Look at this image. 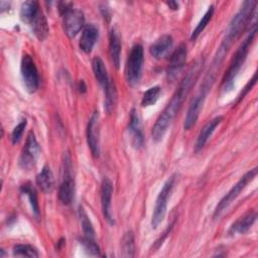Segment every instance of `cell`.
Returning <instances> with one entry per match:
<instances>
[{
	"mask_svg": "<svg viewBox=\"0 0 258 258\" xmlns=\"http://www.w3.org/2000/svg\"><path fill=\"white\" fill-rule=\"evenodd\" d=\"M203 64H204V60L200 59V60H197L191 66V68L188 70L186 75L181 80V82H180L177 90L173 94L170 102L166 105L164 110L161 112V114L157 118L154 126L152 127V131H151L152 139L155 142H158L163 138L164 134L167 131V128L171 124L172 120L174 119L177 112L179 111L183 101L185 100V98L189 94L192 86L197 82V80L201 74V71L203 69Z\"/></svg>",
	"mask_w": 258,
	"mask_h": 258,
	"instance_id": "6da1fadb",
	"label": "cell"
},
{
	"mask_svg": "<svg viewBox=\"0 0 258 258\" xmlns=\"http://www.w3.org/2000/svg\"><path fill=\"white\" fill-rule=\"evenodd\" d=\"M257 32V27L256 25L253 27V29L250 31L249 35L244 39V41L241 43L239 48L237 49L234 57L232 58L230 66L222 80V90L225 93L230 92L234 85H235V80L247 57V54L249 52V48L254 40V37Z\"/></svg>",
	"mask_w": 258,
	"mask_h": 258,
	"instance_id": "7a4b0ae2",
	"label": "cell"
},
{
	"mask_svg": "<svg viewBox=\"0 0 258 258\" xmlns=\"http://www.w3.org/2000/svg\"><path fill=\"white\" fill-rule=\"evenodd\" d=\"M144 61L143 47L141 44H135L131 48L128 55L125 70V78L130 86H135L139 83L142 75V67Z\"/></svg>",
	"mask_w": 258,
	"mask_h": 258,
	"instance_id": "3957f363",
	"label": "cell"
},
{
	"mask_svg": "<svg viewBox=\"0 0 258 258\" xmlns=\"http://www.w3.org/2000/svg\"><path fill=\"white\" fill-rule=\"evenodd\" d=\"M75 196V180L73 176V165L70 154L63 155L62 179L58 187V199L63 205H70Z\"/></svg>",
	"mask_w": 258,
	"mask_h": 258,
	"instance_id": "277c9868",
	"label": "cell"
},
{
	"mask_svg": "<svg viewBox=\"0 0 258 258\" xmlns=\"http://www.w3.org/2000/svg\"><path fill=\"white\" fill-rule=\"evenodd\" d=\"M257 175V167H254L253 169L247 171L236 183L235 185L228 191V194L219 202L217 205L215 212H214V219H218L225 210L236 200V198L240 195V192L246 187V185L254 179V177Z\"/></svg>",
	"mask_w": 258,
	"mask_h": 258,
	"instance_id": "5b68a950",
	"label": "cell"
},
{
	"mask_svg": "<svg viewBox=\"0 0 258 258\" xmlns=\"http://www.w3.org/2000/svg\"><path fill=\"white\" fill-rule=\"evenodd\" d=\"M174 180H175V175H171L165 181V183L163 184L161 190L159 191L156 198V202H155V206H154L152 218H151V227L153 229H156L164 219V216L166 214L167 201L173 188Z\"/></svg>",
	"mask_w": 258,
	"mask_h": 258,
	"instance_id": "8992f818",
	"label": "cell"
},
{
	"mask_svg": "<svg viewBox=\"0 0 258 258\" xmlns=\"http://www.w3.org/2000/svg\"><path fill=\"white\" fill-rule=\"evenodd\" d=\"M21 76L26 90L29 93H34L39 86V76L35 62L28 54H24L20 66Z\"/></svg>",
	"mask_w": 258,
	"mask_h": 258,
	"instance_id": "52a82bcc",
	"label": "cell"
},
{
	"mask_svg": "<svg viewBox=\"0 0 258 258\" xmlns=\"http://www.w3.org/2000/svg\"><path fill=\"white\" fill-rule=\"evenodd\" d=\"M62 16V26L66 34L70 38H74L82 29L85 23V16L82 10L76 8H70Z\"/></svg>",
	"mask_w": 258,
	"mask_h": 258,
	"instance_id": "ba28073f",
	"label": "cell"
},
{
	"mask_svg": "<svg viewBox=\"0 0 258 258\" xmlns=\"http://www.w3.org/2000/svg\"><path fill=\"white\" fill-rule=\"evenodd\" d=\"M39 151L40 148L36 141L35 135L33 131H30L28 133L25 146L19 158V165L23 169H30L31 167H33L36 162V158L39 154Z\"/></svg>",
	"mask_w": 258,
	"mask_h": 258,
	"instance_id": "9c48e42d",
	"label": "cell"
},
{
	"mask_svg": "<svg viewBox=\"0 0 258 258\" xmlns=\"http://www.w3.org/2000/svg\"><path fill=\"white\" fill-rule=\"evenodd\" d=\"M187 49L184 43H180L171 54L169 66L167 68V78L170 82L175 80L178 74L182 71L186 61Z\"/></svg>",
	"mask_w": 258,
	"mask_h": 258,
	"instance_id": "30bf717a",
	"label": "cell"
},
{
	"mask_svg": "<svg viewBox=\"0 0 258 258\" xmlns=\"http://www.w3.org/2000/svg\"><path fill=\"white\" fill-rule=\"evenodd\" d=\"M87 142L92 155L96 158L100 155V139H99V113L95 111L87 126Z\"/></svg>",
	"mask_w": 258,
	"mask_h": 258,
	"instance_id": "8fae6325",
	"label": "cell"
},
{
	"mask_svg": "<svg viewBox=\"0 0 258 258\" xmlns=\"http://www.w3.org/2000/svg\"><path fill=\"white\" fill-rule=\"evenodd\" d=\"M206 98H207V94L198 91L197 95L191 100L186 112V116L184 118V122H183V128L185 130H189L191 127L196 125Z\"/></svg>",
	"mask_w": 258,
	"mask_h": 258,
	"instance_id": "7c38bea8",
	"label": "cell"
},
{
	"mask_svg": "<svg viewBox=\"0 0 258 258\" xmlns=\"http://www.w3.org/2000/svg\"><path fill=\"white\" fill-rule=\"evenodd\" d=\"M112 194H113V183L108 177H105L101 185V205H102L103 215L110 225L114 224V219L112 217V212H111Z\"/></svg>",
	"mask_w": 258,
	"mask_h": 258,
	"instance_id": "4fadbf2b",
	"label": "cell"
},
{
	"mask_svg": "<svg viewBox=\"0 0 258 258\" xmlns=\"http://www.w3.org/2000/svg\"><path fill=\"white\" fill-rule=\"evenodd\" d=\"M128 132L131 137V143L134 148L139 149L143 146L144 138L143 133L141 129V123L139 120V117L135 111V109L131 110L130 113V121L128 125Z\"/></svg>",
	"mask_w": 258,
	"mask_h": 258,
	"instance_id": "5bb4252c",
	"label": "cell"
},
{
	"mask_svg": "<svg viewBox=\"0 0 258 258\" xmlns=\"http://www.w3.org/2000/svg\"><path fill=\"white\" fill-rule=\"evenodd\" d=\"M99 37V28L94 23L87 24L82 32L81 38H80V48L86 52L89 53L92 51L97 39Z\"/></svg>",
	"mask_w": 258,
	"mask_h": 258,
	"instance_id": "9a60e30c",
	"label": "cell"
},
{
	"mask_svg": "<svg viewBox=\"0 0 258 258\" xmlns=\"http://www.w3.org/2000/svg\"><path fill=\"white\" fill-rule=\"evenodd\" d=\"M223 121V117L222 116H218L215 117L214 119H212L211 121H209L201 130L197 142H196V146H195V150L196 152H200L204 146L206 145L207 141L209 140V138L211 137V135L213 134V132L215 131V129L221 124V122Z\"/></svg>",
	"mask_w": 258,
	"mask_h": 258,
	"instance_id": "2e32d148",
	"label": "cell"
},
{
	"mask_svg": "<svg viewBox=\"0 0 258 258\" xmlns=\"http://www.w3.org/2000/svg\"><path fill=\"white\" fill-rule=\"evenodd\" d=\"M92 68H93V72H94L96 80L101 85V87L103 88L104 92L107 91L111 87V85L113 83L110 82L108 74H107L106 67H105L103 60L99 56H96V57L93 58V60H92Z\"/></svg>",
	"mask_w": 258,
	"mask_h": 258,
	"instance_id": "e0dca14e",
	"label": "cell"
},
{
	"mask_svg": "<svg viewBox=\"0 0 258 258\" xmlns=\"http://www.w3.org/2000/svg\"><path fill=\"white\" fill-rule=\"evenodd\" d=\"M120 54H121V41L118 31L112 28L109 34V55L112 63L116 69L120 66Z\"/></svg>",
	"mask_w": 258,
	"mask_h": 258,
	"instance_id": "ac0fdd59",
	"label": "cell"
},
{
	"mask_svg": "<svg viewBox=\"0 0 258 258\" xmlns=\"http://www.w3.org/2000/svg\"><path fill=\"white\" fill-rule=\"evenodd\" d=\"M257 219V214L254 211L248 212L246 215L237 220L230 228V234H244L246 233Z\"/></svg>",
	"mask_w": 258,
	"mask_h": 258,
	"instance_id": "d6986e66",
	"label": "cell"
},
{
	"mask_svg": "<svg viewBox=\"0 0 258 258\" xmlns=\"http://www.w3.org/2000/svg\"><path fill=\"white\" fill-rule=\"evenodd\" d=\"M172 46V37L168 34L160 36L149 48L151 55L155 58L163 57Z\"/></svg>",
	"mask_w": 258,
	"mask_h": 258,
	"instance_id": "ffe728a7",
	"label": "cell"
},
{
	"mask_svg": "<svg viewBox=\"0 0 258 258\" xmlns=\"http://www.w3.org/2000/svg\"><path fill=\"white\" fill-rule=\"evenodd\" d=\"M36 183L43 192L49 194L52 191L54 187V178L48 165H44L41 171L36 175Z\"/></svg>",
	"mask_w": 258,
	"mask_h": 258,
	"instance_id": "44dd1931",
	"label": "cell"
},
{
	"mask_svg": "<svg viewBox=\"0 0 258 258\" xmlns=\"http://www.w3.org/2000/svg\"><path fill=\"white\" fill-rule=\"evenodd\" d=\"M39 12V6L36 1H25L20 8V18L23 22L31 24Z\"/></svg>",
	"mask_w": 258,
	"mask_h": 258,
	"instance_id": "7402d4cb",
	"label": "cell"
},
{
	"mask_svg": "<svg viewBox=\"0 0 258 258\" xmlns=\"http://www.w3.org/2000/svg\"><path fill=\"white\" fill-rule=\"evenodd\" d=\"M31 27L34 35L39 39L43 40L47 34H48V24L46 21V18L40 11L38 15L34 18V20L31 22Z\"/></svg>",
	"mask_w": 258,
	"mask_h": 258,
	"instance_id": "603a6c76",
	"label": "cell"
},
{
	"mask_svg": "<svg viewBox=\"0 0 258 258\" xmlns=\"http://www.w3.org/2000/svg\"><path fill=\"white\" fill-rule=\"evenodd\" d=\"M21 192L26 195L28 200H29V203H30V206H31V209H32V212L34 214V216L36 218L39 217V205H38V201H37V195H36V191H35V188L31 185V183L27 182V183H24L23 185H21V188H20Z\"/></svg>",
	"mask_w": 258,
	"mask_h": 258,
	"instance_id": "cb8c5ba5",
	"label": "cell"
},
{
	"mask_svg": "<svg viewBox=\"0 0 258 258\" xmlns=\"http://www.w3.org/2000/svg\"><path fill=\"white\" fill-rule=\"evenodd\" d=\"M121 251L124 257H133L135 254V242L132 231H128L124 234L121 240Z\"/></svg>",
	"mask_w": 258,
	"mask_h": 258,
	"instance_id": "d4e9b609",
	"label": "cell"
},
{
	"mask_svg": "<svg viewBox=\"0 0 258 258\" xmlns=\"http://www.w3.org/2000/svg\"><path fill=\"white\" fill-rule=\"evenodd\" d=\"M213 14H214V6L211 5L209 7V9L207 10V12L205 13V15L200 20V22L198 23L197 27L194 29V31H192V33L190 35V40H196L199 37V35L203 32V30L206 28V26L208 25V23L212 19Z\"/></svg>",
	"mask_w": 258,
	"mask_h": 258,
	"instance_id": "484cf974",
	"label": "cell"
},
{
	"mask_svg": "<svg viewBox=\"0 0 258 258\" xmlns=\"http://www.w3.org/2000/svg\"><path fill=\"white\" fill-rule=\"evenodd\" d=\"M79 216H80V220H81V224H82V228H83L85 237L94 240L95 230H94L93 225L83 207H80V209H79Z\"/></svg>",
	"mask_w": 258,
	"mask_h": 258,
	"instance_id": "4316f807",
	"label": "cell"
},
{
	"mask_svg": "<svg viewBox=\"0 0 258 258\" xmlns=\"http://www.w3.org/2000/svg\"><path fill=\"white\" fill-rule=\"evenodd\" d=\"M160 87L158 86H154V87H151L149 88L144 94H143V97H142V100H141V106L142 107H149L153 104H155V102L157 101L159 95H160Z\"/></svg>",
	"mask_w": 258,
	"mask_h": 258,
	"instance_id": "83f0119b",
	"label": "cell"
},
{
	"mask_svg": "<svg viewBox=\"0 0 258 258\" xmlns=\"http://www.w3.org/2000/svg\"><path fill=\"white\" fill-rule=\"evenodd\" d=\"M14 256H25V257H38L39 253L37 250L28 244H17L13 248Z\"/></svg>",
	"mask_w": 258,
	"mask_h": 258,
	"instance_id": "f1b7e54d",
	"label": "cell"
},
{
	"mask_svg": "<svg viewBox=\"0 0 258 258\" xmlns=\"http://www.w3.org/2000/svg\"><path fill=\"white\" fill-rule=\"evenodd\" d=\"M80 243L83 245L84 249L86 250V252L89 255L92 256H101V252L100 249L98 247V245L94 242L93 239H89L87 237H82L80 239Z\"/></svg>",
	"mask_w": 258,
	"mask_h": 258,
	"instance_id": "f546056e",
	"label": "cell"
},
{
	"mask_svg": "<svg viewBox=\"0 0 258 258\" xmlns=\"http://www.w3.org/2000/svg\"><path fill=\"white\" fill-rule=\"evenodd\" d=\"M26 124H27V122H26V120L24 119V120L20 121V122L14 127V129H13V131H12V133H11V141H12L13 144H16V143L19 142V140L21 139L22 134H23V132H24V129H25V127H26Z\"/></svg>",
	"mask_w": 258,
	"mask_h": 258,
	"instance_id": "4dcf8cb0",
	"label": "cell"
},
{
	"mask_svg": "<svg viewBox=\"0 0 258 258\" xmlns=\"http://www.w3.org/2000/svg\"><path fill=\"white\" fill-rule=\"evenodd\" d=\"M256 80H257V74L255 73L254 74V76H253V78L248 82V84L245 86V88H244V90H243V92H241V94L238 96V100H237V103L238 102H240L244 97H245V95L252 89V87L255 85V83H256Z\"/></svg>",
	"mask_w": 258,
	"mask_h": 258,
	"instance_id": "1f68e13d",
	"label": "cell"
},
{
	"mask_svg": "<svg viewBox=\"0 0 258 258\" xmlns=\"http://www.w3.org/2000/svg\"><path fill=\"white\" fill-rule=\"evenodd\" d=\"M101 11H102L103 17L109 20L111 16H110V12H109V10H108V7H102V8H101Z\"/></svg>",
	"mask_w": 258,
	"mask_h": 258,
	"instance_id": "d6a6232c",
	"label": "cell"
},
{
	"mask_svg": "<svg viewBox=\"0 0 258 258\" xmlns=\"http://www.w3.org/2000/svg\"><path fill=\"white\" fill-rule=\"evenodd\" d=\"M166 4L168 5V7L172 10H176L178 9V3L177 2H174V1H169V2H166Z\"/></svg>",
	"mask_w": 258,
	"mask_h": 258,
	"instance_id": "836d02e7",
	"label": "cell"
},
{
	"mask_svg": "<svg viewBox=\"0 0 258 258\" xmlns=\"http://www.w3.org/2000/svg\"><path fill=\"white\" fill-rule=\"evenodd\" d=\"M79 90H80L81 93H85L86 90H87V87H86L85 83H84L82 80H81L80 83H79Z\"/></svg>",
	"mask_w": 258,
	"mask_h": 258,
	"instance_id": "e575fe53",
	"label": "cell"
}]
</instances>
